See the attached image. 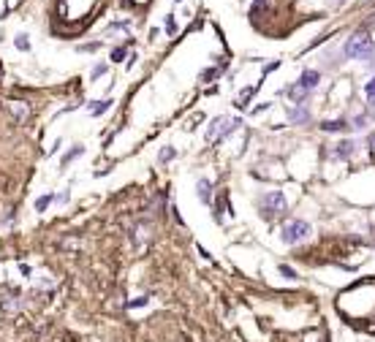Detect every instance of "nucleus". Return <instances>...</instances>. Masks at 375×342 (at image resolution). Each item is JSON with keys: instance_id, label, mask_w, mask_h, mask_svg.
<instances>
[{"instance_id": "nucleus-21", "label": "nucleus", "mask_w": 375, "mask_h": 342, "mask_svg": "<svg viewBox=\"0 0 375 342\" xmlns=\"http://www.w3.org/2000/svg\"><path fill=\"white\" fill-rule=\"evenodd\" d=\"M142 304H147V296H139V299L128 301V304H125V307H142Z\"/></svg>"}, {"instance_id": "nucleus-7", "label": "nucleus", "mask_w": 375, "mask_h": 342, "mask_svg": "<svg viewBox=\"0 0 375 342\" xmlns=\"http://www.w3.org/2000/svg\"><path fill=\"white\" fill-rule=\"evenodd\" d=\"M348 125H345V120H326V123H321V131L326 133H334V131H345Z\"/></svg>"}, {"instance_id": "nucleus-11", "label": "nucleus", "mask_w": 375, "mask_h": 342, "mask_svg": "<svg viewBox=\"0 0 375 342\" xmlns=\"http://www.w3.org/2000/svg\"><path fill=\"white\" fill-rule=\"evenodd\" d=\"M82 152H84V147H82V144H76V147H74V149H71V152H68V155H63L60 166H68V163H71L74 158H76V155H82Z\"/></svg>"}, {"instance_id": "nucleus-5", "label": "nucleus", "mask_w": 375, "mask_h": 342, "mask_svg": "<svg viewBox=\"0 0 375 342\" xmlns=\"http://www.w3.org/2000/svg\"><path fill=\"white\" fill-rule=\"evenodd\" d=\"M318 82H321V73L318 71H304L302 76H299V87H304V90H313V87H318Z\"/></svg>"}, {"instance_id": "nucleus-17", "label": "nucleus", "mask_w": 375, "mask_h": 342, "mask_svg": "<svg viewBox=\"0 0 375 342\" xmlns=\"http://www.w3.org/2000/svg\"><path fill=\"white\" fill-rule=\"evenodd\" d=\"M112 60H114V63H123V60H125V49H123V46H117V49L112 52Z\"/></svg>"}, {"instance_id": "nucleus-10", "label": "nucleus", "mask_w": 375, "mask_h": 342, "mask_svg": "<svg viewBox=\"0 0 375 342\" xmlns=\"http://www.w3.org/2000/svg\"><path fill=\"white\" fill-rule=\"evenodd\" d=\"M291 120H294V123H299V125L307 123V120H310L307 109H291Z\"/></svg>"}, {"instance_id": "nucleus-1", "label": "nucleus", "mask_w": 375, "mask_h": 342, "mask_svg": "<svg viewBox=\"0 0 375 342\" xmlns=\"http://www.w3.org/2000/svg\"><path fill=\"white\" fill-rule=\"evenodd\" d=\"M310 236V223L307 220H291V223L283 225L280 231V239L286 245H297V242H304Z\"/></svg>"}, {"instance_id": "nucleus-23", "label": "nucleus", "mask_w": 375, "mask_h": 342, "mask_svg": "<svg viewBox=\"0 0 375 342\" xmlns=\"http://www.w3.org/2000/svg\"><path fill=\"white\" fill-rule=\"evenodd\" d=\"M125 5H134V3H150V0H123Z\"/></svg>"}, {"instance_id": "nucleus-15", "label": "nucleus", "mask_w": 375, "mask_h": 342, "mask_svg": "<svg viewBox=\"0 0 375 342\" xmlns=\"http://www.w3.org/2000/svg\"><path fill=\"white\" fill-rule=\"evenodd\" d=\"M16 49H22V52L30 49V41H27V36H16Z\"/></svg>"}, {"instance_id": "nucleus-19", "label": "nucleus", "mask_w": 375, "mask_h": 342, "mask_svg": "<svg viewBox=\"0 0 375 342\" xmlns=\"http://www.w3.org/2000/svg\"><path fill=\"white\" fill-rule=\"evenodd\" d=\"M365 92H367V98H370V101L375 103V79H373V82H370V84L365 87Z\"/></svg>"}, {"instance_id": "nucleus-6", "label": "nucleus", "mask_w": 375, "mask_h": 342, "mask_svg": "<svg viewBox=\"0 0 375 342\" xmlns=\"http://www.w3.org/2000/svg\"><path fill=\"white\" fill-rule=\"evenodd\" d=\"M196 188H199L201 204H210V201H212V182H210V179H199V185H196Z\"/></svg>"}, {"instance_id": "nucleus-2", "label": "nucleus", "mask_w": 375, "mask_h": 342, "mask_svg": "<svg viewBox=\"0 0 375 342\" xmlns=\"http://www.w3.org/2000/svg\"><path fill=\"white\" fill-rule=\"evenodd\" d=\"M236 125H239V120H231V117H218L210 123V128H207V144H218L226 133L236 131Z\"/></svg>"}, {"instance_id": "nucleus-18", "label": "nucleus", "mask_w": 375, "mask_h": 342, "mask_svg": "<svg viewBox=\"0 0 375 342\" xmlns=\"http://www.w3.org/2000/svg\"><path fill=\"white\" fill-rule=\"evenodd\" d=\"M280 274H283V277H288V280H294V277H297V272H294L291 266L283 264V266H280Z\"/></svg>"}, {"instance_id": "nucleus-8", "label": "nucleus", "mask_w": 375, "mask_h": 342, "mask_svg": "<svg viewBox=\"0 0 375 342\" xmlns=\"http://www.w3.org/2000/svg\"><path fill=\"white\" fill-rule=\"evenodd\" d=\"M351 152H354V141H340L337 149H334V155H337V158H348Z\"/></svg>"}, {"instance_id": "nucleus-20", "label": "nucleus", "mask_w": 375, "mask_h": 342, "mask_svg": "<svg viewBox=\"0 0 375 342\" xmlns=\"http://www.w3.org/2000/svg\"><path fill=\"white\" fill-rule=\"evenodd\" d=\"M215 76H218V71H215V68H210V71L201 73V82H210V79H215Z\"/></svg>"}, {"instance_id": "nucleus-3", "label": "nucleus", "mask_w": 375, "mask_h": 342, "mask_svg": "<svg viewBox=\"0 0 375 342\" xmlns=\"http://www.w3.org/2000/svg\"><path fill=\"white\" fill-rule=\"evenodd\" d=\"M286 212V196L280 193V190H272V193H267L261 199V214L264 217H275V214H283Z\"/></svg>"}, {"instance_id": "nucleus-13", "label": "nucleus", "mask_w": 375, "mask_h": 342, "mask_svg": "<svg viewBox=\"0 0 375 342\" xmlns=\"http://www.w3.org/2000/svg\"><path fill=\"white\" fill-rule=\"evenodd\" d=\"M112 106V101H93V106H90V112L93 114H103L106 109Z\"/></svg>"}, {"instance_id": "nucleus-12", "label": "nucleus", "mask_w": 375, "mask_h": 342, "mask_svg": "<svg viewBox=\"0 0 375 342\" xmlns=\"http://www.w3.org/2000/svg\"><path fill=\"white\" fill-rule=\"evenodd\" d=\"M174 155H177L174 147H163V149H160V155H158V160H160V163H169V160H174Z\"/></svg>"}, {"instance_id": "nucleus-4", "label": "nucleus", "mask_w": 375, "mask_h": 342, "mask_svg": "<svg viewBox=\"0 0 375 342\" xmlns=\"http://www.w3.org/2000/svg\"><path fill=\"white\" fill-rule=\"evenodd\" d=\"M345 57H367L373 52V41L367 38V33H359V36H354L348 44H345Z\"/></svg>"}, {"instance_id": "nucleus-9", "label": "nucleus", "mask_w": 375, "mask_h": 342, "mask_svg": "<svg viewBox=\"0 0 375 342\" xmlns=\"http://www.w3.org/2000/svg\"><path fill=\"white\" fill-rule=\"evenodd\" d=\"M288 95H291V101H294V103H302L304 98H307V90L297 84V87H291V90H288Z\"/></svg>"}, {"instance_id": "nucleus-22", "label": "nucleus", "mask_w": 375, "mask_h": 342, "mask_svg": "<svg viewBox=\"0 0 375 342\" xmlns=\"http://www.w3.org/2000/svg\"><path fill=\"white\" fill-rule=\"evenodd\" d=\"M103 73H106V66H95V68H93V79L103 76Z\"/></svg>"}, {"instance_id": "nucleus-24", "label": "nucleus", "mask_w": 375, "mask_h": 342, "mask_svg": "<svg viewBox=\"0 0 375 342\" xmlns=\"http://www.w3.org/2000/svg\"><path fill=\"white\" fill-rule=\"evenodd\" d=\"M367 144H370V147L375 149V133H370V138H367Z\"/></svg>"}, {"instance_id": "nucleus-16", "label": "nucleus", "mask_w": 375, "mask_h": 342, "mask_svg": "<svg viewBox=\"0 0 375 342\" xmlns=\"http://www.w3.org/2000/svg\"><path fill=\"white\" fill-rule=\"evenodd\" d=\"M166 33H169V36H174V33H177V22H174V16H166Z\"/></svg>"}, {"instance_id": "nucleus-14", "label": "nucleus", "mask_w": 375, "mask_h": 342, "mask_svg": "<svg viewBox=\"0 0 375 342\" xmlns=\"http://www.w3.org/2000/svg\"><path fill=\"white\" fill-rule=\"evenodd\" d=\"M49 204H52V196H41V199L36 201V212H44Z\"/></svg>"}]
</instances>
